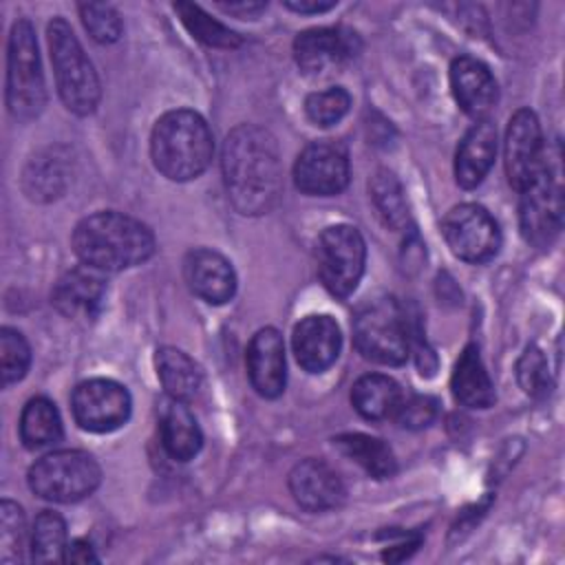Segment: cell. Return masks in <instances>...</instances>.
Wrapping results in <instances>:
<instances>
[{"instance_id": "1", "label": "cell", "mask_w": 565, "mask_h": 565, "mask_svg": "<svg viewBox=\"0 0 565 565\" xmlns=\"http://www.w3.org/2000/svg\"><path fill=\"white\" fill-rule=\"evenodd\" d=\"M223 181L232 205L245 216L267 214L282 192L276 139L260 126L241 124L223 143Z\"/></svg>"}, {"instance_id": "2", "label": "cell", "mask_w": 565, "mask_h": 565, "mask_svg": "<svg viewBox=\"0 0 565 565\" xmlns=\"http://www.w3.org/2000/svg\"><path fill=\"white\" fill-rule=\"evenodd\" d=\"M77 258L97 271H121L154 254V236L141 221L121 212H95L73 232Z\"/></svg>"}, {"instance_id": "3", "label": "cell", "mask_w": 565, "mask_h": 565, "mask_svg": "<svg viewBox=\"0 0 565 565\" xmlns=\"http://www.w3.org/2000/svg\"><path fill=\"white\" fill-rule=\"evenodd\" d=\"M214 154L212 132L205 119L188 108L161 115L152 128L150 157L170 181H190L205 172Z\"/></svg>"}, {"instance_id": "4", "label": "cell", "mask_w": 565, "mask_h": 565, "mask_svg": "<svg viewBox=\"0 0 565 565\" xmlns=\"http://www.w3.org/2000/svg\"><path fill=\"white\" fill-rule=\"evenodd\" d=\"M413 335L415 329L411 327L408 311L393 296L366 300L353 318V340L358 351L377 364H404Z\"/></svg>"}, {"instance_id": "5", "label": "cell", "mask_w": 565, "mask_h": 565, "mask_svg": "<svg viewBox=\"0 0 565 565\" xmlns=\"http://www.w3.org/2000/svg\"><path fill=\"white\" fill-rule=\"evenodd\" d=\"M49 53L55 71L57 93L75 115H88L99 102V79L93 62L84 53L77 35L64 18H53L46 26Z\"/></svg>"}, {"instance_id": "6", "label": "cell", "mask_w": 565, "mask_h": 565, "mask_svg": "<svg viewBox=\"0 0 565 565\" xmlns=\"http://www.w3.org/2000/svg\"><path fill=\"white\" fill-rule=\"evenodd\" d=\"M7 106L15 119H33L46 104L44 73L33 24L15 20L7 49Z\"/></svg>"}, {"instance_id": "7", "label": "cell", "mask_w": 565, "mask_h": 565, "mask_svg": "<svg viewBox=\"0 0 565 565\" xmlns=\"http://www.w3.org/2000/svg\"><path fill=\"white\" fill-rule=\"evenodd\" d=\"M102 470L93 455L84 450H57L38 459L29 468V488L46 501L75 503L95 492Z\"/></svg>"}, {"instance_id": "8", "label": "cell", "mask_w": 565, "mask_h": 565, "mask_svg": "<svg viewBox=\"0 0 565 565\" xmlns=\"http://www.w3.org/2000/svg\"><path fill=\"white\" fill-rule=\"evenodd\" d=\"M318 274L329 294L347 298L355 291L366 260V245L362 234L347 223L327 227L316 245Z\"/></svg>"}, {"instance_id": "9", "label": "cell", "mask_w": 565, "mask_h": 565, "mask_svg": "<svg viewBox=\"0 0 565 565\" xmlns=\"http://www.w3.org/2000/svg\"><path fill=\"white\" fill-rule=\"evenodd\" d=\"M519 225L523 238L534 247H547L563 225V185L558 168L545 161L536 179L521 190Z\"/></svg>"}, {"instance_id": "10", "label": "cell", "mask_w": 565, "mask_h": 565, "mask_svg": "<svg viewBox=\"0 0 565 565\" xmlns=\"http://www.w3.org/2000/svg\"><path fill=\"white\" fill-rule=\"evenodd\" d=\"M441 234L450 252L466 263H486L501 247V232L492 214L477 203H461L446 212Z\"/></svg>"}, {"instance_id": "11", "label": "cell", "mask_w": 565, "mask_h": 565, "mask_svg": "<svg viewBox=\"0 0 565 565\" xmlns=\"http://www.w3.org/2000/svg\"><path fill=\"white\" fill-rule=\"evenodd\" d=\"M73 417L88 433H110L130 417V393L124 384L106 377H93L73 391Z\"/></svg>"}, {"instance_id": "12", "label": "cell", "mask_w": 565, "mask_h": 565, "mask_svg": "<svg viewBox=\"0 0 565 565\" xmlns=\"http://www.w3.org/2000/svg\"><path fill=\"white\" fill-rule=\"evenodd\" d=\"M294 183L309 196L340 194L349 183V154L342 143L318 139L298 154Z\"/></svg>"}, {"instance_id": "13", "label": "cell", "mask_w": 565, "mask_h": 565, "mask_svg": "<svg viewBox=\"0 0 565 565\" xmlns=\"http://www.w3.org/2000/svg\"><path fill=\"white\" fill-rule=\"evenodd\" d=\"M545 161L543 132L536 115L530 108L516 110L505 130V174L510 185L521 192L536 179Z\"/></svg>"}, {"instance_id": "14", "label": "cell", "mask_w": 565, "mask_h": 565, "mask_svg": "<svg viewBox=\"0 0 565 565\" xmlns=\"http://www.w3.org/2000/svg\"><path fill=\"white\" fill-rule=\"evenodd\" d=\"M360 38L344 26H316L296 35L294 57L302 73L322 75L340 68L360 53Z\"/></svg>"}, {"instance_id": "15", "label": "cell", "mask_w": 565, "mask_h": 565, "mask_svg": "<svg viewBox=\"0 0 565 565\" xmlns=\"http://www.w3.org/2000/svg\"><path fill=\"white\" fill-rule=\"evenodd\" d=\"M289 490L296 503L309 512H327L344 501V483L322 459H302L289 472Z\"/></svg>"}, {"instance_id": "16", "label": "cell", "mask_w": 565, "mask_h": 565, "mask_svg": "<svg viewBox=\"0 0 565 565\" xmlns=\"http://www.w3.org/2000/svg\"><path fill=\"white\" fill-rule=\"evenodd\" d=\"M291 347L305 371L322 373L338 360L342 333L331 316H307L296 324Z\"/></svg>"}, {"instance_id": "17", "label": "cell", "mask_w": 565, "mask_h": 565, "mask_svg": "<svg viewBox=\"0 0 565 565\" xmlns=\"http://www.w3.org/2000/svg\"><path fill=\"white\" fill-rule=\"evenodd\" d=\"M183 276L192 294L210 305H223L232 300L236 291V274L232 263L207 247L192 249L183 260Z\"/></svg>"}, {"instance_id": "18", "label": "cell", "mask_w": 565, "mask_h": 565, "mask_svg": "<svg viewBox=\"0 0 565 565\" xmlns=\"http://www.w3.org/2000/svg\"><path fill=\"white\" fill-rule=\"evenodd\" d=\"M450 86L459 108L481 121L494 108L499 88L490 68L470 55H461L450 66Z\"/></svg>"}, {"instance_id": "19", "label": "cell", "mask_w": 565, "mask_h": 565, "mask_svg": "<svg viewBox=\"0 0 565 565\" xmlns=\"http://www.w3.org/2000/svg\"><path fill=\"white\" fill-rule=\"evenodd\" d=\"M55 309L73 320H93L106 298V282L102 271L82 265L68 269L53 287L51 296Z\"/></svg>"}, {"instance_id": "20", "label": "cell", "mask_w": 565, "mask_h": 565, "mask_svg": "<svg viewBox=\"0 0 565 565\" xmlns=\"http://www.w3.org/2000/svg\"><path fill=\"white\" fill-rule=\"evenodd\" d=\"M247 375L263 397H278L285 391V342L278 329L265 327L254 333L247 347Z\"/></svg>"}, {"instance_id": "21", "label": "cell", "mask_w": 565, "mask_h": 565, "mask_svg": "<svg viewBox=\"0 0 565 565\" xmlns=\"http://www.w3.org/2000/svg\"><path fill=\"white\" fill-rule=\"evenodd\" d=\"M497 157V128L481 119L461 139L455 154V179L461 188H477Z\"/></svg>"}, {"instance_id": "22", "label": "cell", "mask_w": 565, "mask_h": 565, "mask_svg": "<svg viewBox=\"0 0 565 565\" xmlns=\"http://www.w3.org/2000/svg\"><path fill=\"white\" fill-rule=\"evenodd\" d=\"M159 430L163 450L177 461H190L203 446L201 428L181 399H163L159 411Z\"/></svg>"}, {"instance_id": "23", "label": "cell", "mask_w": 565, "mask_h": 565, "mask_svg": "<svg viewBox=\"0 0 565 565\" xmlns=\"http://www.w3.org/2000/svg\"><path fill=\"white\" fill-rule=\"evenodd\" d=\"M450 388L455 399L468 408H488L494 404V386L475 344H468L459 353L450 377Z\"/></svg>"}, {"instance_id": "24", "label": "cell", "mask_w": 565, "mask_h": 565, "mask_svg": "<svg viewBox=\"0 0 565 565\" xmlns=\"http://www.w3.org/2000/svg\"><path fill=\"white\" fill-rule=\"evenodd\" d=\"M68 183V161L60 150H44L35 154L22 174V185L29 199L51 201L57 199Z\"/></svg>"}, {"instance_id": "25", "label": "cell", "mask_w": 565, "mask_h": 565, "mask_svg": "<svg viewBox=\"0 0 565 565\" xmlns=\"http://www.w3.org/2000/svg\"><path fill=\"white\" fill-rule=\"evenodd\" d=\"M157 375L172 399L188 402L201 386V371L196 362L177 347H161L154 353Z\"/></svg>"}, {"instance_id": "26", "label": "cell", "mask_w": 565, "mask_h": 565, "mask_svg": "<svg viewBox=\"0 0 565 565\" xmlns=\"http://www.w3.org/2000/svg\"><path fill=\"white\" fill-rule=\"evenodd\" d=\"M351 402L364 419L377 422L395 415L402 402V391L393 377L382 373H369L353 384Z\"/></svg>"}, {"instance_id": "27", "label": "cell", "mask_w": 565, "mask_h": 565, "mask_svg": "<svg viewBox=\"0 0 565 565\" xmlns=\"http://www.w3.org/2000/svg\"><path fill=\"white\" fill-rule=\"evenodd\" d=\"M333 446H338L344 457L364 468V472L373 479H388L397 470L393 450L377 437L364 433H344L333 439Z\"/></svg>"}, {"instance_id": "28", "label": "cell", "mask_w": 565, "mask_h": 565, "mask_svg": "<svg viewBox=\"0 0 565 565\" xmlns=\"http://www.w3.org/2000/svg\"><path fill=\"white\" fill-rule=\"evenodd\" d=\"M20 437L26 448L53 446L62 439V419L55 404L46 397H33L22 408Z\"/></svg>"}, {"instance_id": "29", "label": "cell", "mask_w": 565, "mask_h": 565, "mask_svg": "<svg viewBox=\"0 0 565 565\" xmlns=\"http://www.w3.org/2000/svg\"><path fill=\"white\" fill-rule=\"evenodd\" d=\"M369 190L384 223L391 225L393 230H406L411 223V214H408V205H406V196L399 179L391 170L382 168L373 174Z\"/></svg>"}, {"instance_id": "30", "label": "cell", "mask_w": 565, "mask_h": 565, "mask_svg": "<svg viewBox=\"0 0 565 565\" xmlns=\"http://www.w3.org/2000/svg\"><path fill=\"white\" fill-rule=\"evenodd\" d=\"M66 523L57 512L44 510L35 516L31 532V561L60 563L66 554Z\"/></svg>"}, {"instance_id": "31", "label": "cell", "mask_w": 565, "mask_h": 565, "mask_svg": "<svg viewBox=\"0 0 565 565\" xmlns=\"http://www.w3.org/2000/svg\"><path fill=\"white\" fill-rule=\"evenodd\" d=\"M174 11L179 13L185 29L203 44L216 46V49H234L241 44V38L232 29L212 20L199 4L174 2Z\"/></svg>"}, {"instance_id": "32", "label": "cell", "mask_w": 565, "mask_h": 565, "mask_svg": "<svg viewBox=\"0 0 565 565\" xmlns=\"http://www.w3.org/2000/svg\"><path fill=\"white\" fill-rule=\"evenodd\" d=\"M31 364V349L18 329H0V377L2 386L22 380Z\"/></svg>"}, {"instance_id": "33", "label": "cell", "mask_w": 565, "mask_h": 565, "mask_svg": "<svg viewBox=\"0 0 565 565\" xmlns=\"http://www.w3.org/2000/svg\"><path fill=\"white\" fill-rule=\"evenodd\" d=\"M26 539L24 512L18 503L4 499L0 503V561L4 565L22 561Z\"/></svg>"}, {"instance_id": "34", "label": "cell", "mask_w": 565, "mask_h": 565, "mask_svg": "<svg viewBox=\"0 0 565 565\" xmlns=\"http://www.w3.org/2000/svg\"><path fill=\"white\" fill-rule=\"evenodd\" d=\"M516 380H519V386L523 388V393L530 397H545L550 393V388H552L550 366L539 347L530 344L521 353V358L516 362Z\"/></svg>"}, {"instance_id": "35", "label": "cell", "mask_w": 565, "mask_h": 565, "mask_svg": "<svg viewBox=\"0 0 565 565\" xmlns=\"http://www.w3.org/2000/svg\"><path fill=\"white\" fill-rule=\"evenodd\" d=\"M351 106V95L342 86L311 93L305 102V113L316 126H331L340 121Z\"/></svg>"}, {"instance_id": "36", "label": "cell", "mask_w": 565, "mask_h": 565, "mask_svg": "<svg viewBox=\"0 0 565 565\" xmlns=\"http://www.w3.org/2000/svg\"><path fill=\"white\" fill-rule=\"evenodd\" d=\"M79 18L90 38L99 44H110L121 35V18L117 9L106 2L79 4Z\"/></svg>"}, {"instance_id": "37", "label": "cell", "mask_w": 565, "mask_h": 565, "mask_svg": "<svg viewBox=\"0 0 565 565\" xmlns=\"http://www.w3.org/2000/svg\"><path fill=\"white\" fill-rule=\"evenodd\" d=\"M437 417V399L430 395H411V397H402L397 411H395V419L402 428H424L428 426L433 419Z\"/></svg>"}, {"instance_id": "38", "label": "cell", "mask_w": 565, "mask_h": 565, "mask_svg": "<svg viewBox=\"0 0 565 565\" xmlns=\"http://www.w3.org/2000/svg\"><path fill=\"white\" fill-rule=\"evenodd\" d=\"M64 561H68V563H82V565H84V563H97L99 558H97V554H95V550H93V545H90L88 541L77 539V541H73V543L66 545Z\"/></svg>"}, {"instance_id": "39", "label": "cell", "mask_w": 565, "mask_h": 565, "mask_svg": "<svg viewBox=\"0 0 565 565\" xmlns=\"http://www.w3.org/2000/svg\"><path fill=\"white\" fill-rule=\"evenodd\" d=\"M218 7L225 11V13H232V15H238V18H256L260 11L267 9L265 2H221L218 0Z\"/></svg>"}, {"instance_id": "40", "label": "cell", "mask_w": 565, "mask_h": 565, "mask_svg": "<svg viewBox=\"0 0 565 565\" xmlns=\"http://www.w3.org/2000/svg\"><path fill=\"white\" fill-rule=\"evenodd\" d=\"M335 0H285V7L296 13H322L333 9Z\"/></svg>"}, {"instance_id": "41", "label": "cell", "mask_w": 565, "mask_h": 565, "mask_svg": "<svg viewBox=\"0 0 565 565\" xmlns=\"http://www.w3.org/2000/svg\"><path fill=\"white\" fill-rule=\"evenodd\" d=\"M417 545H419V539L408 541V543H399V545H395V547H388V550L384 552V558H386V561H404L406 556H411V552H415Z\"/></svg>"}]
</instances>
